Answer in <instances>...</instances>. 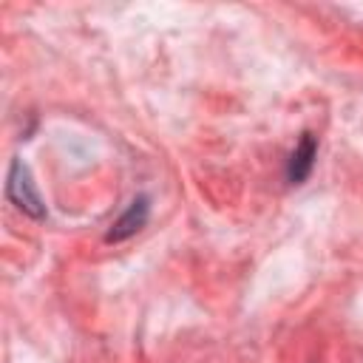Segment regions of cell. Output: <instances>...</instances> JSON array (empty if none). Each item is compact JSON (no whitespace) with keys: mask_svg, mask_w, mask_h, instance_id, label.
Wrapping results in <instances>:
<instances>
[{"mask_svg":"<svg viewBox=\"0 0 363 363\" xmlns=\"http://www.w3.org/2000/svg\"><path fill=\"white\" fill-rule=\"evenodd\" d=\"M6 196L9 201L23 210L26 216L31 218H45V204L37 193V184L31 179V170L23 159H11V167H9V182H6Z\"/></svg>","mask_w":363,"mask_h":363,"instance_id":"obj_1","label":"cell"},{"mask_svg":"<svg viewBox=\"0 0 363 363\" xmlns=\"http://www.w3.org/2000/svg\"><path fill=\"white\" fill-rule=\"evenodd\" d=\"M147 218H150V199H147V196H136V199L128 204V210H125V213L111 224V230H108L105 241L119 244V241H125V238L136 235V233L147 224Z\"/></svg>","mask_w":363,"mask_h":363,"instance_id":"obj_2","label":"cell"},{"mask_svg":"<svg viewBox=\"0 0 363 363\" xmlns=\"http://www.w3.org/2000/svg\"><path fill=\"white\" fill-rule=\"evenodd\" d=\"M315 159H318V139L315 133H303L301 142L295 145L292 156H289V164H286V179L289 184H303L315 167Z\"/></svg>","mask_w":363,"mask_h":363,"instance_id":"obj_3","label":"cell"}]
</instances>
